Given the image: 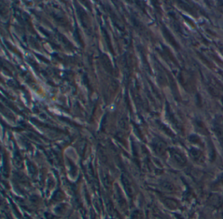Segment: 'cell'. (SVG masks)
Wrapping results in <instances>:
<instances>
[{
  "instance_id": "cell-6",
  "label": "cell",
  "mask_w": 223,
  "mask_h": 219,
  "mask_svg": "<svg viewBox=\"0 0 223 219\" xmlns=\"http://www.w3.org/2000/svg\"><path fill=\"white\" fill-rule=\"evenodd\" d=\"M222 215H223V211H222Z\"/></svg>"
},
{
  "instance_id": "cell-2",
  "label": "cell",
  "mask_w": 223,
  "mask_h": 219,
  "mask_svg": "<svg viewBox=\"0 0 223 219\" xmlns=\"http://www.w3.org/2000/svg\"><path fill=\"white\" fill-rule=\"evenodd\" d=\"M210 201L212 205L215 207L221 206L222 203V200L221 197H220L218 195H212L210 197Z\"/></svg>"
},
{
  "instance_id": "cell-1",
  "label": "cell",
  "mask_w": 223,
  "mask_h": 219,
  "mask_svg": "<svg viewBox=\"0 0 223 219\" xmlns=\"http://www.w3.org/2000/svg\"><path fill=\"white\" fill-rule=\"evenodd\" d=\"M172 158L173 159V161L179 165L183 166L187 163V159L184 157V155L179 152H177L176 150H172L170 152Z\"/></svg>"
},
{
  "instance_id": "cell-3",
  "label": "cell",
  "mask_w": 223,
  "mask_h": 219,
  "mask_svg": "<svg viewBox=\"0 0 223 219\" xmlns=\"http://www.w3.org/2000/svg\"><path fill=\"white\" fill-rule=\"evenodd\" d=\"M162 187L164 191L168 192H172L174 191V190H175V188H174L173 185L170 182H167V181H164L162 182Z\"/></svg>"
},
{
  "instance_id": "cell-4",
  "label": "cell",
  "mask_w": 223,
  "mask_h": 219,
  "mask_svg": "<svg viewBox=\"0 0 223 219\" xmlns=\"http://www.w3.org/2000/svg\"><path fill=\"white\" fill-rule=\"evenodd\" d=\"M191 154L192 156V158L195 159V160H198L201 158L202 154L199 150L196 149H193L191 151Z\"/></svg>"
},
{
  "instance_id": "cell-5",
  "label": "cell",
  "mask_w": 223,
  "mask_h": 219,
  "mask_svg": "<svg viewBox=\"0 0 223 219\" xmlns=\"http://www.w3.org/2000/svg\"><path fill=\"white\" fill-rule=\"evenodd\" d=\"M215 131L220 142L222 143V145H223V130L221 128L218 127L215 129Z\"/></svg>"
}]
</instances>
